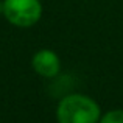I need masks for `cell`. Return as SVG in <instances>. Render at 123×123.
I'll return each instance as SVG.
<instances>
[{
  "label": "cell",
  "mask_w": 123,
  "mask_h": 123,
  "mask_svg": "<svg viewBox=\"0 0 123 123\" xmlns=\"http://www.w3.org/2000/svg\"><path fill=\"white\" fill-rule=\"evenodd\" d=\"M100 118V105L84 93H69L62 97L56 106L58 123H98Z\"/></svg>",
  "instance_id": "obj_1"
},
{
  "label": "cell",
  "mask_w": 123,
  "mask_h": 123,
  "mask_svg": "<svg viewBox=\"0 0 123 123\" xmlns=\"http://www.w3.org/2000/svg\"><path fill=\"white\" fill-rule=\"evenodd\" d=\"M3 16L14 27H33L42 17V3L41 0H3Z\"/></svg>",
  "instance_id": "obj_2"
},
{
  "label": "cell",
  "mask_w": 123,
  "mask_h": 123,
  "mask_svg": "<svg viewBox=\"0 0 123 123\" xmlns=\"http://www.w3.org/2000/svg\"><path fill=\"white\" fill-rule=\"evenodd\" d=\"M31 66L33 70L39 76L44 78H55L59 75L61 70V61L59 56L55 53L53 50L48 48H42V50L36 51L31 58Z\"/></svg>",
  "instance_id": "obj_3"
},
{
  "label": "cell",
  "mask_w": 123,
  "mask_h": 123,
  "mask_svg": "<svg viewBox=\"0 0 123 123\" xmlns=\"http://www.w3.org/2000/svg\"><path fill=\"white\" fill-rule=\"evenodd\" d=\"M98 123H123V109H112L103 114Z\"/></svg>",
  "instance_id": "obj_4"
}]
</instances>
